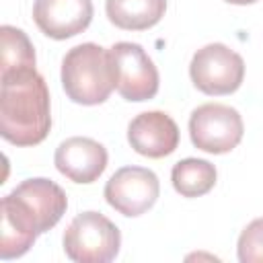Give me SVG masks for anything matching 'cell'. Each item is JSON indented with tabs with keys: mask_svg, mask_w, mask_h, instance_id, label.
I'll return each mask as SVG.
<instances>
[{
	"mask_svg": "<svg viewBox=\"0 0 263 263\" xmlns=\"http://www.w3.org/2000/svg\"><path fill=\"white\" fill-rule=\"evenodd\" d=\"M66 191L43 177L25 179L2 197L0 218V259L23 257L39 234L51 230L66 214Z\"/></svg>",
	"mask_w": 263,
	"mask_h": 263,
	"instance_id": "6da1fadb",
	"label": "cell"
},
{
	"mask_svg": "<svg viewBox=\"0 0 263 263\" xmlns=\"http://www.w3.org/2000/svg\"><path fill=\"white\" fill-rule=\"evenodd\" d=\"M0 134L14 146H37L51 129L49 90L37 68L0 78Z\"/></svg>",
	"mask_w": 263,
	"mask_h": 263,
	"instance_id": "7a4b0ae2",
	"label": "cell"
},
{
	"mask_svg": "<svg viewBox=\"0 0 263 263\" xmlns=\"http://www.w3.org/2000/svg\"><path fill=\"white\" fill-rule=\"evenodd\" d=\"M62 86L78 105H101L115 88V68L109 49L97 43H80L62 60Z\"/></svg>",
	"mask_w": 263,
	"mask_h": 263,
	"instance_id": "3957f363",
	"label": "cell"
},
{
	"mask_svg": "<svg viewBox=\"0 0 263 263\" xmlns=\"http://www.w3.org/2000/svg\"><path fill=\"white\" fill-rule=\"evenodd\" d=\"M55 168L72 183H95L107 168L109 154L107 148L84 136H74L64 140L53 154Z\"/></svg>",
	"mask_w": 263,
	"mask_h": 263,
	"instance_id": "9c48e42d",
	"label": "cell"
},
{
	"mask_svg": "<svg viewBox=\"0 0 263 263\" xmlns=\"http://www.w3.org/2000/svg\"><path fill=\"white\" fill-rule=\"evenodd\" d=\"M0 78L35 68V49L23 29L12 25L0 27Z\"/></svg>",
	"mask_w": 263,
	"mask_h": 263,
	"instance_id": "5bb4252c",
	"label": "cell"
},
{
	"mask_svg": "<svg viewBox=\"0 0 263 263\" xmlns=\"http://www.w3.org/2000/svg\"><path fill=\"white\" fill-rule=\"evenodd\" d=\"M64 253L76 263H109L121 247L119 228L99 212H82L74 216L64 232Z\"/></svg>",
	"mask_w": 263,
	"mask_h": 263,
	"instance_id": "277c9868",
	"label": "cell"
},
{
	"mask_svg": "<svg viewBox=\"0 0 263 263\" xmlns=\"http://www.w3.org/2000/svg\"><path fill=\"white\" fill-rule=\"evenodd\" d=\"M240 263H263V218H255L245 226L236 245Z\"/></svg>",
	"mask_w": 263,
	"mask_h": 263,
	"instance_id": "9a60e30c",
	"label": "cell"
},
{
	"mask_svg": "<svg viewBox=\"0 0 263 263\" xmlns=\"http://www.w3.org/2000/svg\"><path fill=\"white\" fill-rule=\"evenodd\" d=\"M245 134L240 113L222 103H205L193 109L189 117V138L195 148L210 154L234 150Z\"/></svg>",
	"mask_w": 263,
	"mask_h": 263,
	"instance_id": "8992f818",
	"label": "cell"
},
{
	"mask_svg": "<svg viewBox=\"0 0 263 263\" xmlns=\"http://www.w3.org/2000/svg\"><path fill=\"white\" fill-rule=\"evenodd\" d=\"M218 179L216 166L203 158H183L171 171L173 187L183 197H201L214 189Z\"/></svg>",
	"mask_w": 263,
	"mask_h": 263,
	"instance_id": "4fadbf2b",
	"label": "cell"
},
{
	"mask_svg": "<svg viewBox=\"0 0 263 263\" xmlns=\"http://www.w3.org/2000/svg\"><path fill=\"white\" fill-rule=\"evenodd\" d=\"M228 4H236V6H245V4H255L257 0H224Z\"/></svg>",
	"mask_w": 263,
	"mask_h": 263,
	"instance_id": "2e32d148",
	"label": "cell"
},
{
	"mask_svg": "<svg viewBox=\"0 0 263 263\" xmlns=\"http://www.w3.org/2000/svg\"><path fill=\"white\" fill-rule=\"evenodd\" d=\"M103 193L115 212L136 218L156 203L160 183L156 173L146 166H121L111 175Z\"/></svg>",
	"mask_w": 263,
	"mask_h": 263,
	"instance_id": "ba28073f",
	"label": "cell"
},
{
	"mask_svg": "<svg viewBox=\"0 0 263 263\" xmlns=\"http://www.w3.org/2000/svg\"><path fill=\"white\" fill-rule=\"evenodd\" d=\"M115 68V88L125 101H150L158 92V70L142 45L119 41L109 47Z\"/></svg>",
	"mask_w": 263,
	"mask_h": 263,
	"instance_id": "52a82bcc",
	"label": "cell"
},
{
	"mask_svg": "<svg viewBox=\"0 0 263 263\" xmlns=\"http://www.w3.org/2000/svg\"><path fill=\"white\" fill-rule=\"evenodd\" d=\"M92 0H35L33 21L51 39H70L88 29L92 21Z\"/></svg>",
	"mask_w": 263,
	"mask_h": 263,
	"instance_id": "30bf717a",
	"label": "cell"
},
{
	"mask_svg": "<svg viewBox=\"0 0 263 263\" xmlns=\"http://www.w3.org/2000/svg\"><path fill=\"white\" fill-rule=\"evenodd\" d=\"M129 146L148 158H164L179 146V127L164 111H144L127 125Z\"/></svg>",
	"mask_w": 263,
	"mask_h": 263,
	"instance_id": "8fae6325",
	"label": "cell"
},
{
	"mask_svg": "<svg viewBox=\"0 0 263 263\" xmlns=\"http://www.w3.org/2000/svg\"><path fill=\"white\" fill-rule=\"evenodd\" d=\"M166 10V0H105L109 21L125 31H144L154 27Z\"/></svg>",
	"mask_w": 263,
	"mask_h": 263,
	"instance_id": "7c38bea8",
	"label": "cell"
},
{
	"mask_svg": "<svg viewBox=\"0 0 263 263\" xmlns=\"http://www.w3.org/2000/svg\"><path fill=\"white\" fill-rule=\"evenodd\" d=\"M189 76L195 88L205 95H230L242 84L245 62L228 45L208 43L193 53L189 64Z\"/></svg>",
	"mask_w": 263,
	"mask_h": 263,
	"instance_id": "5b68a950",
	"label": "cell"
}]
</instances>
